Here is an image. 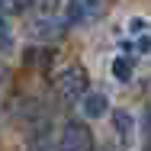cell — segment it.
Wrapping results in <instances>:
<instances>
[{"label":"cell","mask_w":151,"mask_h":151,"mask_svg":"<svg viewBox=\"0 0 151 151\" xmlns=\"http://www.w3.org/2000/svg\"><path fill=\"white\" fill-rule=\"evenodd\" d=\"M87 87H90V77H87V68L84 64H68V68H61L58 74H55V93H58L61 100H68V103H74V100H84L87 96Z\"/></svg>","instance_id":"obj_1"},{"label":"cell","mask_w":151,"mask_h":151,"mask_svg":"<svg viewBox=\"0 0 151 151\" xmlns=\"http://www.w3.org/2000/svg\"><path fill=\"white\" fill-rule=\"evenodd\" d=\"M109 0H68L64 6V23L68 26H81V23H96L100 16H106Z\"/></svg>","instance_id":"obj_2"},{"label":"cell","mask_w":151,"mask_h":151,"mask_svg":"<svg viewBox=\"0 0 151 151\" xmlns=\"http://www.w3.org/2000/svg\"><path fill=\"white\" fill-rule=\"evenodd\" d=\"M58 151H96L93 145V132L84 122L71 119L61 125V138H58Z\"/></svg>","instance_id":"obj_3"},{"label":"cell","mask_w":151,"mask_h":151,"mask_svg":"<svg viewBox=\"0 0 151 151\" xmlns=\"http://www.w3.org/2000/svg\"><path fill=\"white\" fill-rule=\"evenodd\" d=\"M68 0H32L29 10H35V23H61Z\"/></svg>","instance_id":"obj_4"},{"label":"cell","mask_w":151,"mask_h":151,"mask_svg":"<svg viewBox=\"0 0 151 151\" xmlns=\"http://www.w3.org/2000/svg\"><path fill=\"white\" fill-rule=\"evenodd\" d=\"M113 129H116V138L122 142V148H132V142H135V119H132V113H113Z\"/></svg>","instance_id":"obj_5"},{"label":"cell","mask_w":151,"mask_h":151,"mask_svg":"<svg viewBox=\"0 0 151 151\" xmlns=\"http://www.w3.org/2000/svg\"><path fill=\"white\" fill-rule=\"evenodd\" d=\"M81 109H84L87 119H100V116H106L109 100H106V93H87V96L81 100Z\"/></svg>","instance_id":"obj_6"},{"label":"cell","mask_w":151,"mask_h":151,"mask_svg":"<svg viewBox=\"0 0 151 151\" xmlns=\"http://www.w3.org/2000/svg\"><path fill=\"white\" fill-rule=\"evenodd\" d=\"M132 71H135L132 55H119V58L113 61V77H116L119 84H129V81H132Z\"/></svg>","instance_id":"obj_7"},{"label":"cell","mask_w":151,"mask_h":151,"mask_svg":"<svg viewBox=\"0 0 151 151\" xmlns=\"http://www.w3.org/2000/svg\"><path fill=\"white\" fill-rule=\"evenodd\" d=\"M0 52L6 55V52H13V29L6 26V16L0 13Z\"/></svg>","instance_id":"obj_8"},{"label":"cell","mask_w":151,"mask_h":151,"mask_svg":"<svg viewBox=\"0 0 151 151\" xmlns=\"http://www.w3.org/2000/svg\"><path fill=\"white\" fill-rule=\"evenodd\" d=\"M32 0H0V13L6 16V13H26L29 10Z\"/></svg>","instance_id":"obj_9"},{"label":"cell","mask_w":151,"mask_h":151,"mask_svg":"<svg viewBox=\"0 0 151 151\" xmlns=\"http://www.w3.org/2000/svg\"><path fill=\"white\" fill-rule=\"evenodd\" d=\"M145 29H148V23H145L142 16H135V19L129 23V32H132V35H142V32H145Z\"/></svg>","instance_id":"obj_10"},{"label":"cell","mask_w":151,"mask_h":151,"mask_svg":"<svg viewBox=\"0 0 151 151\" xmlns=\"http://www.w3.org/2000/svg\"><path fill=\"white\" fill-rule=\"evenodd\" d=\"M32 151H55V148H52L48 142H45V145H42V142H35V145H32Z\"/></svg>","instance_id":"obj_11"},{"label":"cell","mask_w":151,"mask_h":151,"mask_svg":"<svg viewBox=\"0 0 151 151\" xmlns=\"http://www.w3.org/2000/svg\"><path fill=\"white\" fill-rule=\"evenodd\" d=\"M106 151H113V148H106Z\"/></svg>","instance_id":"obj_12"}]
</instances>
